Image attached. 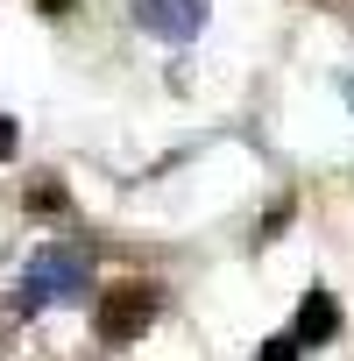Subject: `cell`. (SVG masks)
Returning <instances> with one entry per match:
<instances>
[{"mask_svg": "<svg viewBox=\"0 0 354 361\" xmlns=\"http://www.w3.org/2000/svg\"><path fill=\"white\" fill-rule=\"evenodd\" d=\"M85 276H92V255L85 248H43V255H29V276L15 290V312H43L57 298H85Z\"/></svg>", "mask_w": 354, "mask_h": 361, "instance_id": "6da1fadb", "label": "cell"}, {"mask_svg": "<svg viewBox=\"0 0 354 361\" xmlns=\"http://www.w3.org/2000/svg\"><path fill=\"white\" fill-rule=\"evenodd\" d=\"M149 312H156V298H149L142 283L106 290V305H99V340H106V347H128V340L149 326Z\"/></svg>", "mask_w": 354, "mask_h": 361, "instance_id": "7a4b0ae2", "label": "cell"}, {"mask_svg": "<svg viewBox=\"0 0 354 361\" xmlns=\"http://www.w3.org/2000/svg\"><path fill=\"white\" fill-rule=\"evenodd\" d=\"M135 22L163 43H192L206 29V0H135Z\"/></svg>", "mask_w": 354, "mask_h": 361, "instance_id": "3957f363", "label": "cell"}, {"mask_svg": "<svg viewBox=\"0 0 354 361\" xmlns=\"http://www.w3.org/2000/svg\"><path fill=\"white\" fill-rule=\"evenodd\" d=\"M340 333V305H333V290H305V305H298V340L305 347H326Z\"/></svg>", "mask_w": 354, "mask_h": 361, "instance_id": "277c9868", "label": "cell"}, {"mask_svg": "<svg viewBox=\"0 0 354 361\" xmlns=\"http://www.w3.org/2000/svg\"><path fill=\"white\" fill-rule=\"evenodd\" d=\"M29 206H36V213H64V185H57V177H36V185H29Z\"/></svg>", "mask_w": 354, "mask_h": 361, "instance_id": "5b68a950", "label": "cell"}, {"mask_svg": "<svg viewBox=\"0 0 354 361\" xmlns=\"http://www.w3.org/2000/svg\"><path fill=\"white\" fill-rule=\"evenodd\" d=\"M262 354H269V361H291V354H305V340H298V333H276V340H262Z\"/></svg>", "mask_w": 354, "mask_h": 361, "instance_id": "8992f818", "label": "cell"}, {"mask_svg": "<svg viewBox=\"0 0 354 361\" xmlns=\"http://www.w3.org/2000/svg\"><path fill=\"white\" fill-rule=\"evenodd\" d=\"M15 142H22V128H15L8 114H0V163H8V156H15Z\"/></svg>", "mask_w": 354, "mask_h": 361, "instance_id": "52a82bcc", "label": "cell"}, {"mask_svg": "<svg viewBox=\"0 0 354 361\" xmlns=\"http://www.w3.org/2000/svg\"><path fill=\"white\" fill-rule=\"evenodd\" d=\"M36 8H43V15H64V8H71V0H36Z\"/></svg>", "mask_w": 354, "mask_h": 361, "instance_id": "ba28073f", "label": "cell"}, {"mask_svg": "<svg viewBox=\"0 0 354 361\" xmlns=\"http://www.w3.org/2000/svg\"><path fill=\"white\" fill-rule=\"evenodd\" d=\"M347 99H354V85H347Z\"/></svg>", "mask_w": 354, "mask_h": 361, "instance_id": "9c48e42d", "label": "cell"}]
</instances>
